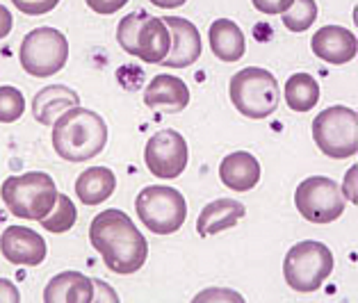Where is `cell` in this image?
Segmentation results:
<instances>
[{"mask_svg":"<svg viewBox=\"0 0 358 303\" xmlns=\"http://www.w3.org/2000/svg\"><path fill=\"white\" fill-rule=\"evenodd\" d=\"M78 219V212H76V205L73 201L69 198L66 194H57V203L55 207L50 210L48 216H43V219L39 221L43 228H46L48 232H66L73 228V223Z\"/></svg>","mask_w":358,"mask_h":303,"instance_id":"603a6c76","label":"cell"},{"mask_svg":"<svg viewBox=\"0 0 358 303\" xmlns=\"http://www.w3.org/2000/svg\"><path fill=\"white\" fill-rule=\"evenodd\" d=\"M25 98L16 87H0V124H14L23 117Z\"/></svg>","mask_w":358,"mask_h":303,"instance_id":"d4e9b609","label":"cell"},{"mask_svg":"<svg viewBox=\"0 0 358 303\" xmlns=\"http://www.w3.org/2000/svg\"><path fill=\"white\" fill-rule=\"evenodd\" d=\"M144 103L151 110L176 114V112H182L189 105V89L180 77L160 73L148 82L146 94H144Z\"/></svg>","mask_w":358,"mask_h":303,"instance_id":"9a60e30c","label":"cell"},{"mask_svg":"<svg viewBox=\"0 0 358 303\" xmlns=\"http://www.w3.org/2000/svg\"><path fill=\"white\" fill-rule=\"evenodd\" d=\"M317 19L315 0H294L283 12V25L290 32H306Z\"/></svg>","mask_w":358,"mask_h":303,"instance_id":"cb8c5ba5","label":"cell"},{"mask_svg":"<svg viewBox=\"0 0 358 303\" xmlns=\"http://www.w3.org/2000/svg\"><path fill=\"white\" fill-rule=\"evenodd\" d=\"M310 48L322 62L327 64H347L358 53L356 34L340 25H324L313 34Z\"/></svg>","mask_w":358,"mask_h":303,"instance_id":"5bb4252c","label":"cell"},{"mask_svg":"<svg viewBox=\"0 0 358 303\" xmlns=\"http://www.w3.org/2000/svg\"><path fill=\"white\" fill-rule=\"evenodd\" d=\"M334 272V253L322 242L306 239L294 244L283 260V279L294 292L320 290Z\"/></svg>","mask_w":358,"mask_h":303,"instance_id":"8992f818","label":"cell"},{"mask_svg":"<svg viewBox=\"0 0 358 303\" xmlns=\"http://www.w3.org/2000/svg\"><path fill=\"white\" fill-rule=\"evenodd\" d=\"M244 214H247V207L240 201H233V198H217V201L208 203L203 210H201L196 230L201 237L217 235V232L238 226V221L244 219Z\"/></svg>","mask_w":358,"mask_h":303,"instance_id":"ac0fdd59","label":"cell"},{"mask_svg":"<svg viewBox=\"0 0 358 303\" xmlns=\"http://www.w3.org/2000/svg\"><path fill=\"white\" fill-rule=\"evenodd\" d=\"M117 178L115 171L108 167H92L85 169L76 180V194L83 205H101L115 194Z\"/></svg>","mask_w":358,"mask_h":303,"instance_id":"44dd1931","label":"cell"},{"mask_svg":"<svg viewBox=\"0 0 358 303\" xmlns=\"http://www.w3.org/2000/svg\"><path fill=\"white\" fill-rule=\"evenodd\" d=\"M57 3L55 0H50V3H39V5H28V3H16V7L28 14H43V12H50Z\"/></svg>","mask_w":358,"mask_h":303,"instance_id":"83f0119b","label":"cell"},{"mask_svg":"<svg viewBox=\"0 0 358 303\" xmlns=\"http://www.w3.org/2000/svg\"><path fill=\"white\" fill-rule=\"evenodd\" d=\"M313 140L329 158H352L358 151V114L345 105L322 110L313 121Z\"/></svg>","mask_w":358,"mask_h":303,"instance_id":"ba28073f","label":"cell"},{"mask_svg":"<svg viewBox=\"0 0 358 303\" xmlns=\"http://www.w3.org/2000/svg\"><path fill=\"white\" fill-rule=\"evenodd\" d=\"M46 303H92L94 281L80 272H62L50 279L43 290Z\"/></svg>","mask_w":358,"mask_h":303,"instance_id":"e0dca14e","label":"cell"},{"mask_svg":"<svg viewBox=\"0 0 358 303\" xmlns=\"http://www.w3.org/2000/svg\"><path fill=\"white\" fill-rule=\"evenodd\" d=\"M90 242L103 256L110 272L128 276L144 267L148 242L126 212L110 207L94 216L90 223Z\"/></svg>","mask_w":358,"mask_h":303,"instance_id":"6da1fadb","label":"cell"},{"mask_svg":"<svg viewBox=\"0 0 358 303\" xmlns=\"http://www.w3.org/2000/svg\"><path fill=\"white\" fill-rule=\"evenodd\" d=\"M258 7L260 12H267V14H274V12H285L287 7H290V3H263V0H256V3H253Z\"/></svg>","mask_w":358,"mask_h":303,"instance_id":"f546056e","label":"cell"},{"mask_svg":"<svg viewBox=\"0 0 358 303\" xmlns=\"http://www.w3.org/2000/svg\"><path fill=\"white\" fill-rule=\"evenodd\" d=\"M208 39H210L215 57L222 59V62H240L244 53H247V41H244L240 25L233 23L231 19H217L210 25Z\"/></svg>","mask_w":358,"mask_h":303,"instance_id":"ffe728a7","label":"cell"},{"mask_svg":"<svg viewBox=\"0 0 358 303\" xmlns=\"http://www.w3.org/2000/svg\"><path fill=\"white\" fill-rule=\"evenodd\" d=\"M294 205L299 214L310 223H331L343 216L345 198L340 187L327 176H310L294 189Z\"/></svg>","mask_w":358,"mask_h":303,"instance_id":"30bf717a","label":"cell"},{"mask_svg":"<svg viewBox=\"0 0 358 303\" xmlns=\"http://www.w3.org/2000/svg\"><path fill=\"white\" fill-rule=\"evenodd\" d=\"M244 301L242 299V294L238 292H229V290H222V292H217V290H208V292H201L199 297L194 301Z\"/></svg>","mask_w":358,"mask_h":303,"instance_id":"484cf974","label":"cell"},{"mask_svg":"<svg viewBox=\"0 0 358 303\" xmlns=\"http://www.w3.org/2000/svg\"><path fill=\"white\" fill-rule=\"evenodd\" d=\"M69 59V41L55 28H34L21 41L19 62L25 73L34 77H50L62 71Z\"/></svg>","mask_w":358,"mask_h":303,"instance_id":"9c48e42d","label":"cell"},{"mask_svg":"<svg viewBox=\"0 0 358 303\" xmlns=\"http://www.w3.org/2000/svg\"><path fill=\"white\" fill-rule=\"evenodd\" d=\"M320 101V84L308 73H294L285 82V103L294 112H310Z\"/></svg>","mask_w":358,"mask_h":303,"instance_id":"7402d4cb","label":"cell"},{"mask_svg":"<svg viewBox=\"0 0 358 303\" xmlns=\"http://www.w3.org/2000/svg\"><path fill=\"white\" fill-rule=\"evenodd\" d=\"M220 178L233 192H249L260 183V162L247 151L229 153L220 164Z\"/></svg>","mask_w":358,"mask_h":303,"instance_id":"2e32d148","label":"cell"},{"mask_svg":"<svg viewBox=\"0 0 358 303\" xmlns=\"http://www.w3.org/2000/svg\"><path fill=\"white\" fill-rule=\"evenodd\" d=\"M135 210L144 226L155 235H171L187 219V203L178 189L148 185L135 198Z\"/></svg>","mask_w":358,"mask_h":303,"instance_id":"52a82bcc","label":"cell"},{"mask_svg":"<svg viewBox=\"0 0 358 303\" xmlns=\"http://www.w3.org/2000/svg\"><path fill=\"white\" fill-rule=\"evenodd\" d=\"M12 32V12L5 5H0V39H5Z\"/></svg>","mask_w":358,"mask_h":303,"instance_id":"f1b7e54d","label":"cell"},{"mask_svg":"<svg viewBox=\"0 0 358 303\" xmlns=\"http://www.w3.org/2000/svg\"><path fill=\"white\" fill-rule=\"evenodd\" d=\"M73 108H80V96L64 84L46 87V89H41L37 96H34V103H32L34 119H37L41 126H53L64 112Z\"/></svg>","mask_w":358,"mask_h":303,"instance_id":"d6986e66","label":"cell"},{"mask_svg":"<svg viewBox=\"0 0 358 303\" xmlns=\"http://www.w3.org/2000/svg\"><path fill=\"white\" fill-rule=\"evenodd\" d=\"M189 151L185 137L176 130H160L144 146V162L155 178L171 180L178 178L187 167Z\"/></svg>","mask_w":358,"mask_h":303,"instance_id":"8fae6325","label":"cell"},{"mask_svg":"<svg viewBox=\"0 0 358 303\" xmlns=\"http://www.w3.org/2000/svg\"><path fill=\"white\" fill-rule=\"evenodd\" d=\"M229 96L242 117L267 119L276 112L281 91L274 73H269L267 68L249 66L231 77Z\"/></svg>","mask_w":358,"mask_h":303,"instance_id":"5b68a950","label":"cell"},{"mask_svg":"<svg viewBox=\"0 0 358 303\" xmlns=\"http://www.w3.org/2000/svg\"><path fill=\"white\" fill-rule=\"evenodd\" d=\"M162 23L167 25L171 34V50L162 64L169 68H185L199 62L201 34L196 25L189 23L187 19H180V16H167V19H162Z\"/></svg>","mask_w":358,"mask_h":303,"instance_id":"4fadbf2b","label":"cell"},{"mask_svg":"<svg viewBox=\"0 0 358 303\" xmlns=\"http://www.w3.org/2000/svg\"><path fill=\"white\" fill-rule=\"evenodd\" d=\"M117 41L128 55H135L146 64H162L171 50L167 25L144 10L130 12L119 21Z\"/></svg>","mask_w":358,"mask_h":303,"instance_id":"277c9868","label":"cell"},{"mask_svg":"<svg viewBox=\"0 0 358 303\" xmlns=\"http://www.w3.org/2000/svg\"><path fill=\"white\" fill-rule=\"evenodd\" d=\"M108 144V124L94 110L73 108L53 124V149L66 162H87Z\"/></svg>","mask_w":358,"mask_h":303,"instance_id":"7a4b0ae2","label":"cell"},{"mask_svg":"<svg viewBox=\"0 0 358 303\" xmlns=\"http://www.w3.org/2000/svg\"><path fill=\"white\" fill-rule=\"evenodd\" d=\"M3 301H10V303L21 301V294H19V290H16V285L7 279H0V303Z\"/></svg>","mask_w":358,"mask_h":303,"instance_id":"4316f807","label":"cell"},{"mask_svg":"<svg viewBox=\"0 0 358 303\" xmlns=\"http://www.w3.org/2000/svg\"><path fill=\"white\" fill-rule=\"evenodd\" d=\"M55 180L43 171H30L21 176H10L0 187L3 203L19 219L41 221L57 203Z\"/></svg>","mask_w":358,"mask_h":303,"instance_id":"3957f363","label":"cell"},{"mask_svg":"<svg viewBox=\"0 0 358 303\" xmlns=\"http://www.w3.org/2000/svg\"><path fill=\"white\" fill-rule=\"evenodd\" d=\"M0 251L7 263L37 267L46 258V242L39 232L25 226H7L0 237Z\"/></svg>","mask_w":358,"mask_h":303,"instance_id":"7c38bea8","label":"cell"}]
</instances>
